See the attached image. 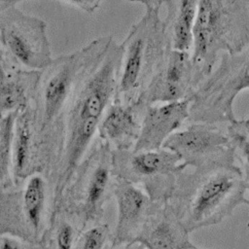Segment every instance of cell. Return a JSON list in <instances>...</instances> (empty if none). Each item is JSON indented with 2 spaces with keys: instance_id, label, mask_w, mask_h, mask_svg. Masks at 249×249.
I'll return each mask as SVG.
<instances>
[{
  "instance_id": "cell-1",
  "label": "cell",
  "mask_w": 249,
  "mask_h": 249,
  "mask_svg": "<svg viewBox=\"0 0 249 249\" xmlns=\"http://www.w3.org/2000/svg\"><path fill=\"white\" fill-rule=\"evenodd\" d=\"M121 55V45L112 39L79 82L65 110L49 175L55 210L77 168L97 140L100 122L116 98Z\"/></svg>"
},
{
  "instance_id": "cell-2",
  "label": "cell",
  "mask_w": 249,
  "mask_h": 249,
  "mask_svg": "<svg viewBox=\"0 0 249 249\" xmlns=\"http://www.w3.org/2000/svg\"><path fill=\"white\" fill-rule=\"evenodd\" d=\"M112 39L95 38L79 50L53 58L40 73L31 107L41 169L48 175L56 157L62 119L75 89Z\"/></svg>"
},
{
  "instance_id": "cell-3",
  "label": "cell",
  "mask_w": 249,
  "mask_h": 249,
  "mask_svg": "<svg viewBox=\"0 0 249 249\" xmlns=\"http://www.w3.org/2000/svg\"><path fill=\"white\" fill-rule=\"evenodd\" d=\"M246 187L236 164H215L183 170L167 204L189 233L220 224L240 204Z\"/></svg>"
},
{
  "instance_id": "cell-4",
  "label": "cell",
  "mask_w": 249,
  "mask_h": 249,
  "mask_svg": "<svg viewBox=\"0 0 249 249\" xmlns=\"http://www.w3.org/2000/svg\"><path fill=\"white\" fill-rule=\"evenodd\" d=\"M144 7L121 45L122 55L116 100L136 101L171 50L160 9L163 1H138Z\"/></svg>"
},
{
  "instance_id": "cell-5",
  "label": "cell",
  "mask_w": 249,
  "mask_h": 249,
  "mask_svg": "<svg viewBox=\"0 0 249 249\" xmlns=\"http://www.w3.org/2000/svg\"><path fill=\"white\" fill-rule=\"evenodd\" d=\"M247 46L249 0L197 1L191 55L204 77L213 71L223 53H235Z\"/></svg>"
},
{
  "instance_id": "cell-6",
  "label": "cell",
  "mask_w": 249,
  "mask_h": 249,
  "mask_svg": "<svg viewBox=\"0 0 249 249\" xmlns=\"http://www.w3.org/2000/svg\"><path fill=\"white\" fill-rule=\"evenodd\" d=\"M249 89V46L235 53H223L218 66L201 82L190 106L189 123L231 124L235 121L233 102Z\"/></svg>"
},
{
  "instance_id": "cell-7",
  "label": "cell",
  "mask_w": 249,
  "mask_h": 249,
  "mask_svg": "<svg viewBox=\"0 0 249 249\" xmlns=\"http://www.w3.org/2000/svg\"><path fill=\"white\" fill-rule=\"evenodd\" d=\"M112 153L111 148L97 138L65 189L57 210L64 206L65 211L84 222L100 216L116 179Z\"/></svg>"
},
{
  "instance_id": "cell-8",
  "label": "cell",
  "mask_w": 249,
  "mask_h": 249,
  "mask_svg": "<svg viewBox=\"0 0 249 249\" xmlns=\"http://www.w3.org/2000/svg\"><path fill=\"white\" fill-rule=\"evenodd\" d=\"M18 1H9L0 10V44L4 58L12 65L42 71L53 61L47 23L21 11Z\"/></svg>"
},
{
  "instance_id": "cell-9",
  "label": "cell",
  "mask_w": 249,
  "mask_h": 249,
  "mask_svg": "<svg viewBox=\"0 0 249 249\" xmlns=\"http://www.w3.org/2000/svg\"><path fill=\"white\" fill-rule=\"evenodd\" d=\"M112 166L116 178L141 188L152 200L160 203L168 201L179 174L187 168L177 155L164 148L113 151Z\"/></svg>"
},
{
  "instance_id": "cell-10",
  "label": "cell",
  "mask_w": 249,
  "mask_h": 249,
  "mask_svg": "<svg viewBox=\"0 0 249 249\" xmlns=\"http://www.w3.org/2000/svg\"><path fill=\"white\" fill-rule=\"evenodd\" d=\"M53 195V183L44 172H36L0 192V232L37 236L43 230Z\"/></svg>"
},
{
  "instance_id": "cell-11",
  "label": "cell",
  "mask_w": 249,
  "mask_h": 249,
  "mask_svg": "<svg viewBox=\"0 0 249 249\" xmlns=\"http://www.w3.org/2000/svg\"><path fill=\"white\" fill-rule=\"evenodd\" d=\"M162 148L177 155L187 167L235 164L234 152L227 131L218 124L192 123L185 129L170 135Z\"/></svg>"
},
{
  "instance_id": "cell-12",
  "label": "cell",
  "mask_w": 249,
  "mask_h": 249,
  "mask_svg": "<svg viewBox=\"0 0 249 249\" xmlns=\"http://www.w3.org/2000/svg\"><path fill=\"white\" fill-rule=\"evenodd\" d=\"M204 78L190 52L170 50L136 101L146 108L191 98Z\"/></svg>"
},
{
  "instance_id": "cell-13",
  "label": "cell",
  "mask_w": 249,
  "mask_h": 249,
  "mask_svg": "<svg viewBox=\"0 0 249 249\" xmlns=\"http://www.w3.org/2000/svg\"><path fill=\"white\" fill-rule=\"evenodd\" d=\"M193 97L145 108L138 139L132 149L135 152L154 151L162 148L166 139L188 121Z\"/></svg>"
},
{
  "instance_id": "cell-14",
  "label": "cell",
  "mask_w": 249,
  "mask_h": 249,
  "mask_svg": "<svg viewBox=\"0 0 249 249\" xmlns=\"http://www.w3.org/2000/svg\"><path fill=\"white\" fill-rule=\"evenodd\" d=\"M144 110L137 101L115 99L100 122L97 138L112 151L132 150L139 136Z\"/></svg>"
},
{
  "instance_id": "cell-15",
  "label": "cell",
  "mask_w": 249,
  "mask_h": 249,
  "mask_svg": "<svg viewBox=\"0 0 249 249\" xmlns=\"http://www.w3.org/2000/svg\"><path fill=\"white\" fill-rule=\"evenodd\" d=\"M116 178V177H115ZM118 206V235L137 238L152 214L161 204L150 198L139 187L116 178L113 188Z\"/></svg>"
},
{
  "instance_id": "cell-16",
  "label": "cell",
  "mask_w": 249,
  "mask_h": 249,
  "mask_svg": "<svg viewBox=\"0 0 249 249\" xmlns=\"http://www.w3.org/2000/svg\"><path fill=\"white\" fill-rule=\"evenodd\" d=\"M40 73L16 67L3 59L0 63V119L18 114L31 105Z\"/></svg>"
},
{
  "instance_id": "cell-17",
  "label": "cell",
  "mask_w": 249,
  "mask_h": 249,
  "mask_svg": "<svg viewBox=\"0 0 249 249\" xmlns=\"http://www.w3.org/2000/svg\"><path fill=\"white\" fill-rule=\"evenodd\" d=\"M136 241L147 249H188L194 246L190 233L166 203H161L148 219Z\"/></svg>"
},
{
  "instance_id": "cell-18",
  "label": "cell",
  "mask_w": 249,
  "mask_h": 249,
  "mask_svg": "<svg viewBox=\"0 0 249 249\" xmlns=\"http://www.w3.org/2000/svg\"><path fill=\"white\" fill-rule=\"evenodd\" d=\"M12 169L15 184H18L36 172H43L39 160L31 105L18 113L16 118L12 144Z\"/></svg>"
},
{
  "instance_id": "cell-19",
  "label": "cell",
  "mask_w": 249,
  "mask_h": 249,
  "mask_svg": "<svg viewBox=\"0 0 249 249\" xmlns=\"http://www.w3.org/2000/svg\"><path fill=\"white\" fill-rule=\"evenodd\" d=\"M163 6L166 14L162 20L171 50L189 52L193 49L197 1L168 0Z\"/></svg>"
},
{
  "instance_id": "cell-20",
  "label": "cell",
  "mask_w": 249,
  "mask_h": 249,
  "mask_svg": "<svg viewBox=\"0 0 249 249\" xmlns=\"http://www.w3.org/2000/svg\"><path fill=\"white\" fill-rule=\"evenodd\" d=\"M227 134L234 152L235 160L241 166V172L246 190L249 192V117L235 120L227 126ZM249 206V198H247Z\"/></svg>"
},
{
  "instance_id": "cell-21",
  "label": "cell",
  "mask_w": 249,
  "mask_h": 249,
  "mask_svg": "<svg viewBox=\"0 0 249 249\" xmlns=\"http://www.w3.org/2000/svg\"><path fill=\"white\" fill-rule=\"evenodd\" d=\"M17 115L0 119V192L15 185L12 169V144Z\"/></svg>"
},
{
  "instance_id": "cell-22",
  "label": "cell",
  "mask_w": 249,
  "mask_h": 249,
  "mask_svg": "<svg viewBox=\"0 0 249 249\" xmlns=\"http://www.w3.org/2000/svg\"><path fill=\"white\" fill-rule=\"evenodd\" d=\"M105 226H93L89 229L82 236L80 249H102L107 235Z\"/></svg>"
},
{
  "instance_id": "cell-23",
  "label": "cell",
  "mask_w": 249,
  "mask_h": 249,
  "mask_svg": "<svg viewBox=\"0 0 249 249\" xmlns=\"http://www.w3.org/2000/svg\"><path fill=\"white\" fill-rule=\"evenodd\" d=\"M75 238V230L71 223L67 220L59 222L56 230V248L57 249H72Z\"/></svg>"
},
{
  "instance_id": "cell-24",
  "label": "cell",
  "mask_w": 249,
  "mask_h": 249,
  "mask_svg": "<svg viewBox=\"0 0 249 249\" xmlns=\"http://www.w3.org/2000/svg\"><path fill=\"white\" fill-rule=\"evenodd\" d=\"M60 3L88 14H93L96 10L100 8L102 4L101 1H89V0H69V1H60Z\"/></svg>"
},
{
  "instance_id": "cell-25",
  "label": "cell",
  "mask_w": 249,
  "mask_h": 249,
  "mask_svg": "<svg viewBox=\"0 0 249 249\" xmlns=\"http://www.w3.org/2000/svg\"><path fill=\"white\" fill-rule=\"evenodd\" d=\"M0 249H24V248L18 240L13 237L0 235Z\"/></svg>"
},
{
  "instance_id": "cell-26",
  "label": "cell",
  "mask_w": 249,
  "mask_h": 249,
  "mask_svg": "<svg viewBox=\"0 0 249 249\" xmlns=\"http://www.w3.org/2000/svg\"><path fill=\"white\" fill-rule=\"evenodd\" d=\"M128 249H147L143 244H141L140 242H137L136 244H133L131 245Z\"/></svg>"
},
{
  "instance_id": "cell-27",
  "label": "cell",
  "mask_w": 249,
  "mask_h": 249,
  "mask_svg": "<svg viewBox=\"0 0 249 249\" xmlns=\"http://www.w3.org/2000/svg\"><path fill=\"white\" fill-rule=\"evenodd\" d=\"M9 1H0V10L3 9L7 4H8Z\"/></svg>"
},
{
  "instance_id": "cell-28",
  "label": "cell",
  "mask_w": 249,
  "mask_h": 249,
  "mask_svg": "<svg viewBox=\"0 0 249 249\" xmlns=\"http://www.w3.org/2000/svg\"><path fill=\"white\" fill-rule=\"evenodd\" d=\"M3 59H4V53H3V51L0 48V63L3 61Z\"/></svg>"
},
{
  "instance_id": "cell-29",
  "label": "cell",
  "mask_w": 249,
  "mask_h": 249,
  "mask_svg": "<svg viewBox=\"0 0 249 249\" xmlns=\"http://www.w3.org/2000/svg\"><path fill=\"white\" fill-rule=\"evenodd\" d=\"M188 249H202V248H198V247H196V245H194V246H192L191 248H188Z\"/></svg>"
}]
</instances>
